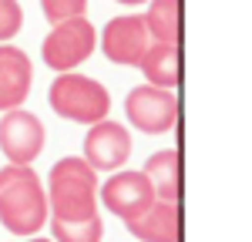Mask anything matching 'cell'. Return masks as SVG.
Returning a JSON list of instances; mask_svg holds the SVG:
<instances>
[{"label": "cell", "instance_id": "6da1fadb", "mask_svg": "<svg viewBox=\"0 0 252 242\" xmlns=\"http://www.w3.org/2000/svg\"><path fill=\"white\" fill-rule=\"evenodd\" d=\"M51 219L47 195L37 172L31 165H3L0 168V225L20 239L40 236Z\"/></svg>", "mask_w": 252, "mask_h": 242}, {"label": "cell", "instance_id": "7a4b0ae2", "mask_svg": "<svg viewBox=\"0 0 252 242\" xmlns=\"http://www.w3.org/2000/svg\"><path fill=\"white\" fill-rule=\"evenodd\" d=\"M44 195H47L51 219H88L97 212V172L81 155H67L54 161V168L47 172Z\"/></svg>", "mask_w": 252, "mask_h": 242}, {"label": "cell", "instance_id": "3957f363", "mask_svg": "<svg viewBox=\"0 0 252 242\" xmlns=\"http://www.w3.org/2000/svg\"><path fill=\"white\" fill-rule=\"evenodd\" d=\"M47 101L54 108V115H61L64 121L74 124H94L104 121L111 111V94L97 78H88L81 71H61L51 81Z\"/></svg>", "mask_w": 252, "mask_h": 242}, {"label": "cell", "instance_id": "277c9868", "mask_svg": "<svg viewBox=\"0 0 252 242\" xmlns=\"http://www.w3.org/2000/svg\"><path fill=\"white\" fill-rule=\"evenodd\" d=\"M97 47V30L88 17H71L51 24V34L40 44V58L51 71H74L94 54Z\"/></svg>", "mask_w": 252, "mask_h": 242}, {"label": "cell", "instance_id": "5b68a950", "mask_svg": "<svg viewBox=\"0 0 252 242\" xmlns=\"http://www.w3.org/2000/svg\"><path fill=\"white\" fill-rule=\"evenodd\" d=\"M125 115L141 135H165L172 131L178 121V101L168 88H155V84H138L125 98Z\"/></svg>", "mask_w": 252, "mask_h": 242}, {"label": "cell", "instance_id": "8992f818", "mask_svg": "<svg viewBox=\"0 0 252 242\" xmlns=\"http://www.w3.org/2000/svg\"><path fill=\"white\" fill-rule=\"evenodd\" d=\"M44 141H47V131H44V121L24 108H14V111H3L0 118V151L7 155L10 165H31V161L40 158L44 151Z\"/></svg>", "mask_w": 252, "mask_h": 242}, {"label": "cell", "instance_id": "52a82bcc", "mask_svg": "<svg viewBox=\"0 0 252 242\" xmlns=\"http://www.w3.org/2000/svg\"><path fill=\"white\" fill-rule=\"evenodd\" d=\"M97 199L104 202V209L111 215H118L121 222H131L152 209L155 192H152V182L145 179V172L118 168V175H111L104 185H97Z\"/></svg>", "mask_w": 252, "mask_h": 242}, {"label": "cell", "instance_id": "ba28073f", "mask_svg": "<svg viewBox=\"0 0 252 242\" xmlns=\"http://www.w3.org/2000/svg\"><path fill=\"white\" fill-rule=\"evenodd\" d=\"M101 51L111 64L121 67H138V60L145 58V51L152 47V34L145 27V20L138 14H125V17H111L101 30Z\"/></svg>", "mask_w": 252, "mask_h": 242}, {"label": "cell", "instance_id": "9c48e42d", "mask_svg": "<svg viewBox=\"0 0 252 242\" xmlns=\"http://www.w3.org/2000/svg\"><path fill=\"white\" fill-rule=\"evenodd\" d=\"M94 172H118L125 168V161L131 158V131L118 121H94L88 124V135H84V155Z\"/></svg>", "mask_w": 252, "mask_h": 242}, {"label": "cell", "instance_id": "30bf717a", "mask_svg": "<svg viewBox=\"0 0 252 242\" xmlns=\"http://www.w3.org/2000/svg\"><path fill=\"white\" fill-rule=\"evenodd\" d=\"M31 84H34V67H31L27 51H20L10 40L0 44V111L24 108Z\"/></svg>", "mask_w": 252, "mask_h": 242}, {"label": "cell", "instance_id": "8fae6325", "mask_svg": "<svg viewBox=\"0 0 252 242\" xmlns=\"http://www.w3.org/2000/svg\"><path fill=\"white\" fill-rule=\"evenodd\" d=\"M138 242H182V209L178 202H152V209L138 219L125 222Z\"/></svg>", "mask_w": 252, "mask_h": 242}, {"label": "cell", "instance_id": "7c38bea8", "mask_svg": "<svg viewBox=\"0 0 252 242\" xmlns=\"http://www.w3.org/2000/svg\"><path fill=\"white\" fill-rule=\"evenodd\" d=\"M145 179L152 182L158 202H182V155L178 148L155 151L145 161Z\"/></svg>", "mask_w": 252, "mask_h": 242}, {"label": "cell", "instance_id": "4fadbf2b", "mask_svg": "<svg viewBox=\"0 0 252 242\" xmlns=\"http://www.w3.org/2000/svg\"><path fill=\"white\" fill-rule=\"evenodd\" d=\"M138 71L145 74L148 84L175 91L182 84V54H178V44H155L152 40V47L145 51V58L138 60Z\"/></svg>", "mask_w": 252, "mask_h": 242}, {"label": "cell", "instance_id": "5bb4252c", "mask_svg": "<svg viewBox=\"0 0 252 242\" xmlns=\"http://www.w3.org/2000/svg\"><path fill=\"white\" fill-rule=\"evenodd\" d=\"M141 20L155 44H182V0H148Z\"/></svg>", "mask_w": 252, "mask_h": 242}, {"label": "cell", "instance_id": "9a60e30c", "mask_svg": "<svg viewBox=\"0 0 252 242\" xmlns=\"http://www.w3.org/2000/svg\"><path fill=\"white\" fill-rule=\"evenodd\" d=\"M47 222H51L54 242H101V236H104V222L97 212L78 222H67V219H47Z\"/></svg>", "mask_w": 252, "mask_h": 242}, {"label": "cell", "instance_id": "2e32d148", "mask_svg": "<svg viewBox=\"0 0 252 242\" xmlns=\"http://www.w3.org/2000/svg\"><path fill=\"white\" fill-rule=\"evenodd\" d=\"M40 10L51 24H61V20H71V17H84L88 0H40Z\"/></svg>", "mask_w": 252, "mask_h": 242}, {"label": "cell", "instance_id": "e0dca14e", "mask_svg": "<svg viewBox=\"0 0 252 242\" xmlns=\"http://www.w3.org/2000/svg\"><path fill=\"white\" fill-rule=\"evenodd\" d=\"M24 27V10L20 0H0V44L14 40Z\"/></svg>", "mask_w": 252, "mask_h": 242}, {"label": "cell", "instance_id": "ac0fdd59", "mask_svg": "<svg viewBox=\"0 0 252 242\" xmlns=\"http://www.w3.org/2000/svg\"><path fill=\"white\" fill-rule=\"evenodd\" d=\"M20 242H54V239H44V236H27V239H20Z\"/></svg>", "mask_w": 252, "mask_h": 242}, {"label": "cell", "instance_id": "d6986e66", "mask_svg": "<svg viewBox=\"0 0 252 242\" xmlns=\"http://www.w3.org/2000/svg\"><path fill=\"white\" fill-rule=\"evenodd\" d=\"M118 3H128V7H135V3H145V0H118Z\"/></svg>", "mask_w": 252, "mask_h": 242}]
</instances>
